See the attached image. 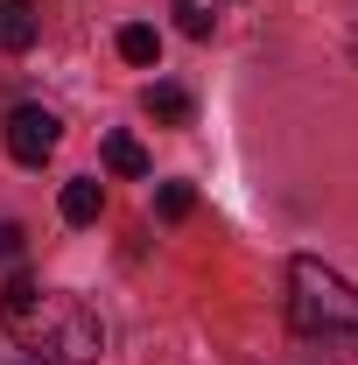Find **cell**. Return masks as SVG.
Instances as JSON below:
<instances>
[{
  "instance_id": "cell-7",
  "label": "cell",
  "mask_w": 358,
  "mask_h": 365,
  "mask_svg": "<svg viewBox=\"0 0 358 365\" xmlns=\"http://www.w3.org/2000/svg\"><path fill=\"white\" fill-rule=\"evenodd\" d=\"M120 56H127L134 71H148V63L162 56V36H155L148 21H127V29H120Z\"/></svg>"
},
{
  "instance_id": "cell-12",
  "label": "cell",
  "mask_w": 358,
  "mask_h": 365,
  "mask_svg": "<svg viewBox=\"0 0 358 365\" xmlns=\"http://www.w3.org/2000/svg\"><path fill=\"white\" fill-rule=\"evenodd\" d=\"M14 365H43V359H14Z\"/></svg>"
},
{
  "instance_id": "cell-2",
  "label": "cell",
  "mask_w": 358,
  "mask_h": 365,
  "mask_svg": "<svg viewBox=\"0 0 358 365\" xmlns=\"http://www.w3.org/2000/svg\"><path fill=\"white\" fill-rule=\"evenodd\" d=\"M288 317L302 337H358V288L323 260L288 267Z\"/></svg>"
},
{
  "instance_id": "cell-5",
  "label": "cell",
  "mask_w": 358,
  "mask_h": 365,
  "mask_svg": "<svg viewBox=\"0 0 358 365\" xmlns=\"http://www.w3.org/2000/svg\"><path fill=\"white\" fill-rule=\"evenodd\" d=\"M98 211H106V182L98 176H71L63 182V218H71V225H91Z\"/></svg>"
},
{
  "instance_id": "cell-8",
  "label": "cell",
  "mask_w": 358,
  "mask_h": 365,
  "mask_svg": "<svg viewBox=\"0 0 358 365\" xmlns=\"http://www.w3.org/2000/svg\"><path fill=\"white\" fill-rule=\"evenodd\" d=\"M140 106H148L155 120H190V91H183V85H148Z\"/></svg>"
},
{
  "instance_id": "cell-9",
  "label": "cell",
  "mask_w": 358,
  "mask_h": 365,
  "mask_svg": "<svg viewBox=\"0 0 358 365\" xmlns=\"http://www.w3.org/2000/svg\"><path fill=\"white\" fill-rule=\"evenodd\" d=\"M155 211H162L169 225H183V218L197 211V190H190V182H162V197H155Z\"/></svg>"
},
{
  "instance_id": "cell-3",
  "label": "cell",
  "mask_w": 358,
  "mask_h": 365,
  "mask_svg": "<svg viewBox=\"0 0 358 365\" xmlns=\"http://www.w3.org/2000/svg\"><path fill=\"white\" fill-rule=\"evenodd\" d=\"M56 140H63V120H56L49 106H14V113H7V155H14V162L43 169L49 155H56Z\"/></svg>"
},
{
  "instance_id": "cell-11",
  "label": "cell",
  "mask_w": 358,
  "mask_h": 365,
  "mask_svg": "<svg viewBox=\"0 0 358 365\" xmlns=\"http://www.w3.org/2000/svg\"><path fill=\"white\" fill-rule=\"evenodd\" d=\"M21 253V225H0V260H14Z\"/></svg>"
},
{
  "instance_id": "cell-1",
  "label": "cell",
  "mask_w": 358,
  "mask_h": 365,
  "mask_svg": "<svg viewBox=\"0 0 358 365\" xmlns=\"http://www.w3.org/2000/svg\"><path fill=\"white\" fill-rule=\"evenodd\" d=\"M0 323H7V337H14L29 359H43V365H98L106 359V323H98V309H85V302L63 295V288L29 281V274L7 281Z\"/></svg>"
},
{
  "instance_id": "cell-10",
  "label": "cell",
  "mask_w": 358,
  "mask_h": 365,
  "mask_svg": "<svg viewBox=\"0 0 358 365\" xmlns=\"http://www.w3.org/2000/svg\"><path fill=\"white\" fill-rule=\"evenodd\" d=\"M169 14H176L183 36H197V43L211 36V14H204V0H169Z\"/></svg>"
},
{
  "instance_id": "cell-6",
  "label": "cell",
  "mask_w": 358,
  "mask_h": 365,
  "mask_svg": "<svg viewBox=\"0 0 358 365\" xmlns=\"http://www.w3.org/2000/svg\"><path fill=\"white\" fill-rule=\"evenodd\" d=\"M106 169L113 176H148V148L134 134H106Z\"/></svg>"
},
{
  "instance_id": "cell-4",
  "label": "cell",
  "mask_w": 358,
  "mask_h": 365,
  "mask_svg": "<svg viewBox=\"0 0 358 365\" xmlns=\"http://www.w3.org/2000/svg\"><path fill=\"white\" fill-rule=\"evenodd\" d=\"M36 36H43L36 7H29V0H0V49L21 56V49H36Z\"/></svg>"
}]
</instances>
